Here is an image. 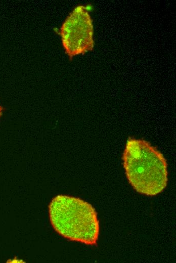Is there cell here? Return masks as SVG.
Masks as SVG:
<instances>
[{
    "mask_svg": "<svg viewBox=\"0 0 176 263\" xmlns=\"http://www.w3.org/2000/svg\"><path fill=\"white\" fill-rule=\"evenodd\" d=\"M122 159L127 180L138 192L154 196L166 187V161L162 154L149 142L129 138Z\"/></svg>",
    "mask_w": 176,
    "mask_h": 263,
    "instance_id": "1",
    "label": "cell"
},
{
    "mask_svg": "<svg viewBox=\"0 0 176 263\" xmlns=\"http://www.w3.org/2000/svg\"><path fill=\"white\" fill-rule=\"evenodd\" d=\"M49 212L52 226L62 236L86 245L97 244L99 222L90 203L78 198L60 195L51 201Z\"/></svg>",
    "mask_w": 176,
    "mask_h": 263,
    "instance_id": "2",
    "label": "cell"
},
{
    "mask_svg": "<svg viewBox=\"0 0 176 263\" xmlns=\"http://www.w3.org/2000/svg\"><path fill=\"white\" fill-rule=\"evenodd\" d=\"M65 53L71 58L94 47L93 20L86 8L78 6L63 23L59 32Z\"/></svg>",
    "mask_w": 176,
    "mask_h": 263,
    "instance_id": "3",
    "label": "cell"
},
{
    "mask_svg": "<svg viewBox=\"0 0 176 263\" xmlns=\"http://www.w3.org/2000/svg\"><path fill=\"white\" fill-rule=\"evenodd\" d=\"M2 111H3V108L0 105V117L2 115Z\"/></svg>",
    "mask_w": 176,
    "mask_h": 263,
    "instance_id": "4",
    "label": "cell"
}]
</instances>
